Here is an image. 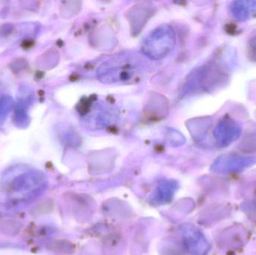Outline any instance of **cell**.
Masks as SVG:
<instances>
[{
	"mask_svg": "<svg viewBox=\"0 0 256 255\" xmlns=\"http://www.w3.org/2000/svg\"><path fill=\"white\" fill-rule=\"evenodd\" d=\"M256 158L251 156L222 155L218 157L212 169L219 174L238 173L254 166Z\"/></svg>",
	"mask_w": 256,
	"mask_h": 255,
	"instance_id": "obj_1",
	"label": "cell"
},
{
	"mask_svg": "<svg viewBox=\"0 0 256 255\" xmlns=\"http://www.w3.org/2000/svg\"><path fill=\"white\" fill-rule=\"evenodd\" d=\"M242 133L240 123L228 116L224 117L218 123L214 131L216 144L220 148H226L236 142Z\"/></svg>",
	"mask_w": 256,
	"mask_h": 255,
	"instance_id": "obj_2",
	"label": "cell"
},
{
	"mask_svg": "<svg viewBox=\"0 0 256 255\" xmlns=\"http://www.w3.org/2000/svg\"><path fill=\"white\" fill-rule=\"evenodd\" d=\"M184 237L186 247L194 255H206L210 250V244L198 229L190 228Z\"/></svg>",
	"mask_w": 256,
	"mask_h": 255,
	"instance_id": "obj_3",
	"label": "cell"
},
{
	"mask_svg": "<svg viewBox=\"0 0 256 255\" xmlns=\"http://www.w3.org/2000/svg\"><path fill=\"white\" fill-rule=\"evenodd\" d=\"M230 11L233 17L237 20H248L256 13V1L240 0L233 1L230 6Z\"/></svg>",
	"mask_w": 256,
	"mask_h": 255,
	"instance_id": "obj_4",
	"label": "cell"
},
{
	"mask_svg": "<svg viewBox=\"0 0 256 255\" xmlns=\"http://www.w3.org/2000/svg\"><path fill=\"white\" fill-rule=\"evenodd\" d=\"M32 96L22 97L15 106L14 124L19 128L24 129L30 125V118L28 113V106L32 103Z\"/></svg>",
	"mask_w": 256,
	"mask_h": 255,
	"instance_id": "obj_5",
	"label": "cell"
},
{
	"mask_svg": "<svg viewBox=\"0 0 256 255\" xmlns=\"http://www.w3.org/2000/svg\"><path fill=\"white\" fill-rule=\"evenodd\" d=\"M14 100L10 96L0 97V126L4 123L14 107Z\"/></svg>",
	"mask_w": 256,
	"mask_h": 255,
	"instance_id": "obj_6",
	"label": "cell"
},
{
	"mask_svg": "<svg viewBox=\"0 0 256 255\" xmlns=\"http://www.w3.org/2000/svg\"><path fill=\"white\" fill-rule=\"evenodd\" d=\"M0 86H1V84H0Z\"/></svg>",
	"mask_w": 256,
	"mask_h": 255,
	"instance_id": "obj_7",
	"label": "cell"
}]
</instances>
